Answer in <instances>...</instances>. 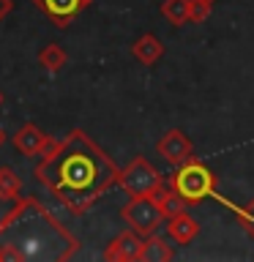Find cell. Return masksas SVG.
<instances>
[{
  "label": "cell",
  "mask_w": 254,
  "mask_h": 262,
  "mask_svg": "<svg viewBox=\"0 0 254 262\" xmlns=\"http://www.w3.org/2000/svg\"><path fill=\"white\" fill-rule=\"evenodd\" d=\"M118 178L110 156L79 128L49 147L36 167V180L74 213L90 208Z\"/></svg>",
  "instance_id": "6da1fadb"
},
{
  "label": "cell",
  "mask_w": 254,
  "mask_h": 262,
  "mask_svg": "<svg viewBox=\"0 0 254 262\" xmlns=\"http://www.w3.org/2000/svg\"><path fill=\"white\" fill-rule=\"evenodd\" d=\"M77 237L36 196H16L0 221V262H63L77 254Z\"/></svg>",
  "instance_id": "7a4b0ae2"
},
{
  "label": "cell",
  "mask_w": 254,
  "mask_h": 262,
  "mask_svg": "<svg viewBox=\"0 0 254 262\" xmlns=\"http://www.w3.org/2000/svg\"><path fill=\"white\" fill-rule=\"evenodd\" d=\"M213 186V175L200 164H188L175 175V191L188 202H200L210 194Z\"/></svg>",
  "instance_id": "3957f363"
},
{
  "label": "cell",
  "mask_w": 254,
  "mask_h": 262,
  "mask_svg": "<svg viewBox=\"0 0 254 262\" xmlns=\"http://www.w3.org/2000/svg\"><path fill=\"white\" fill-rule=\"evenodd\" d=\"M118 183L126 188L129 194H134V196H145V194H151L153 188H156V172L147 167V164L142 159H137L126 172H120V178H118Z\"/></svg>",
  "instance_id": "277c9868"
},
{
  "label": "cell",
  "mask_w": 254,
  "mask_h": 262,
  "mask_svg": "<svg viewBox=\"0 0 254 262\" xmlns=\"http://www.w3.org/2000/svg\"><path fill=\"white\" fill-rule=\"evenodd\" d=\"M123 219H126L137 232H153L161 221V210L156 208L151 200H142V196H139V200H134L131 205H126Z\"/></svg>",
  "instance_id": "5b68a950"
},
{
  "label": "cell",
  "mask_w": 254,
  "mask_h": 262,
  "mask_svg": "<svg viewBox=\"0 0 254 262\" xmlns=\"http://www.w3.org/2000/svg\"><path fill=\"white\" fill-rule=\"evenodd\" d=\"M38 11H44V16L57 28L71 25V19L85 8L90 0H33Z\"/></svg>",
  "instance_id": "8992f818"
},
{
  "label": "cell",
  "mask_w": 254,
  "mask_h": 262,
  "mask_svg": "<svg viewBox=\"0 0 254 262\" xmlns=\"http://www.w3.org/2000/svg\"><path fill=\"white\" fill-rule=\"evenodd\" d=\"M14 147H16L22 156H44L49 147H52V139H49L38 126L25 123V126L14 134Z\"/></svg>",
  "instance_id": "52a82bcc"
},
{
  "label": "cell",
  "mask_w": 254,
  "mask_h": 262,
  "mask_svg": "<svg viewBox=\"0 0 254 262\" xmlns=\"http://www.w3.org/2000/svg\"><path fill=\"white\" fill-rule=\"evenodd\" d=\"M134 257H142V243L131 235H120L107 249V259H134Z\"/></svg>",
  "instance_id": "ba28073f"
},
{
  "label": "cell",
  "mask_w": 254,
  "mask_h": 262,
  "mask_svg": "<svg viewBox=\"0 0 254 262\" xmlns=\"http://www.w3.org/2000/svg\"><path fill=\"white\" fill-rule=\"evenodd\" d=\"M22 191V178L11 167H0V200H16Z\"/></svg>",
  "instance_id": "9c48e42d"
},
{
  "label": "cell",
  "mask_w": 254,
  "mask_h": 262,
  "mask_svg": "<svg viewBox=\"0 0 254 262\" xmlns=\"http://www.w3.org/2000/svg\"><path fill=\"white\" fill-rule=\"evenodd\" d=\"M38 63L44 66L47 71L55 74V71H60L63 66H66V52H63L57 44H49V47H44V49L38 52Z\"/></svg>",
  "instance_id": "30bf717a"
},
{
  "label": "cell",
  "mask_w": 254,
  "mask_h": 262,
  "mask_svg": "<svg viewBox=\"0 0 254 262\" xmlns=\"http://www.w3.org/2000/svg\"><path fill=\"white\" fill-rule=\"evenodd\" d=\"M159 150L167 156L170 161H178V159H183V153L188 150V145H186L178 134H172V137H167V139H164V142L159 145Z\"/></svg>",
  "instance_id": "8fae6325"
},
{
  "label": "cell",
  "mask_w": 254,
  "mask_h": 262,
  "mask_svg": "<svg viewBox=\"0 0 254 262\" xmlns=\"http://www.w3.org/2000/svg\"><path fill=\"white\" fill-rule=\"evenodd\" d=\"M159 52H161V49H159V44H156L151 36H147V38H139L137 47H134V55L139 57V60H145V63H151L153 57H159Z\"/></svg>",
  "instance_id": "7c38bea8"
},
{
  "label": "cell",
  "mask_w": 254,
  "mask_h": 262,
  "mask_svg": "<svg viewBox=\"0 0 254 262\" xmlns=\"http://www.w3.org/2000/svg\"><path fill=\"white\" fill-rule=\"evenodd\" d=\"M11 8H14L11 0H0V19H6V16L11 14Z\"/></svg>",
  "instance_id": "4fadbf2b"
},
{
  "label": "cell",
  "mask_w": 254,
  "mask_h": 262,
  "mask_svg": "<svg viewBox=\"0 0 254 262\" xmlns=\"http://www.w3.org/2000/svg\"><path fill=\"white\" fill-rule=\"evenodd\" d=\"M0 106H3V93H0Z\"/></svg>",
  "instance_id": "5bb4252c"
},
{
  "label": "cell",
  "mask_w": 254,
  "mask_h": 262,
  "mask_svg": "<svg viewBox=\"0 0 254 262\" xmlns=\"http://www.w3.org/2000/svg\"><path fill=\"white\" fill-rule=\"evenodd\" d=\"M0 142H3V131H0Z\"/></svg>",
  "instance_id": "9a60e30c"
}]
</instances>
